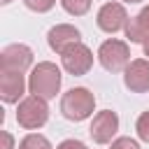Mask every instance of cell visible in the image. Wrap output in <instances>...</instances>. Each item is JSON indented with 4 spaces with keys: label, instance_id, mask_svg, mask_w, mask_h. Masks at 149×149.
<instances>
[{
    "label": "cell",
    "instance_id": "cell-1",
    "mask_svg": "<svg viewBox=\"0 0 149 149\" xmlns=\"http://www.w3.org/2000/svg\"><path fill=\"white\" fill-rule=\"evenodd\" d=\"M61 81H63L61 68L56 63H51V61H42L37 65H33V70L28 74V91L33 95L51 100L61 91Z\"/></svg>",
    "mask_w": 149,
    "mask_h": 149
},
{
    "label": "cell",
    "instance_id": "cell-2",
    "mask_svg": "<svg viewBox=\"0 0 149 149\" xmlns=\"http://www.w3.org/2000/svg\"><path fill=\"white\" fill-rule=\"evenodd\" d=\"M93 109H95V95L84 86L70 88L61 98V112L68 121H84L93 114Z\"/></svg>",
    "mask_w": 149,
    "mask_h": 149
},
{
    "label": "cell",
    "instance_id": "cell-3",
    "mask_svg": "<svg viewBox=\"0 0 149 149\" xmlns=\"http://www.w3.org/2000/svg\"><path fill=\"white\" fill-rule=\"evenodd\" d=\"M16 121L21 128L26 130H37L42 128L47 121H49V105H47V98H40V95H28L23 98L21 102H16Z\"/></svg>",
    "mask_w": 149,
    "mask_h": 149
},
{
    "label": "cell",
    "instance_id": "cell-4",
    "mask_svg": "<svg viewBox=\"0 0 149 149\" xmlns=\"http://www.w3.org/2000/svg\"><path fill=\"white\" fill-rule=\"evenodd\" d=\"M98 61H100V65H102L107 72H121V70H126L128 63H130V49H128V44H126L123 40L109 37V40H105V42L100 44V49H98Z\"/></svg>",
    "mask_w": 149,
    "mask_h": 149
},
{
    "label": "cell",
    "instance_id": "cell-5",
    "mask_svg": "<svg viewBox=\"0 0 149 149\" xmlns=\"http://www.w3.org/2000/svg\"><path fill=\"white\" fill-rule=\"evenodd\" d=\"M61 56V65L68 74H74V77H81L86 74L91 68H93V51L84 44V42H74L70 44Z\"/></svg>",
    "mask_w": 149,
    "mask_h": 149
},
{
    "label": "cell",
    "instance_id": "cell-6",
    "mask_svg": "<svg viewBox=\"0 0 149 149\" xmlns=\"http://www.w3.org/2000/svg\"><path fill=\"white\" fill-rule=\"evenodd\" d=\"M95 23L102 33H119V30H126L128 26V12L123 7V2H105L100 9H98V16H95Z\"/></svg>",
    "mask_w": 149,
    "mask_h": 149
},
{
    "label": "cell",
    "instance_id": "cell-7",
    "mask_svg": "<svg viewBox=\"0 0 149 149\" xmlns=\"http://www.w3.org/2000/svg\"><path fill=\"white\" fill-rule=\"evenodd\" d=\"M33 65V49L26 44H9L0 54V70L9 72H26Z\"/></svg>",
    "mask_w": 149,
    "mask_h": 149
},
{
    "label": "cell",
    "instance_id": "cell-8",
    "mask_svg": "<svg viewBox=\"0 0 149 149\" xmlns=\"http://www.w3.org/2000/svg\"><path fill=\"white\" fill-rule=\"evenodd\" d=\"M116 130H119V116L112 109L98 112L93 116V121H91V128H88V133H91L95 144H109L112 137L116 135Z\"/></svg>",
    "mask_w": 149,
    "mask_h": 149
},
{
    "label": "cell",
    "instance_id": "cell-9",
    "mask_svg": "<svg viewBox=\"0 0 149 149\" xmlns=\"http://www.w3.org/2000/svg\"><path fill=\"white\" fill-rule=\"evenodd\" d=\"M26 74L23 72H9V70H0V98L7 105L21 102L23 93H26Z\"/></svg>",
    "mask_w": 149,
    "mask_h": 149
},
{
    "label": "cell",
    "instance_id": "cell-10",
    "mask_svg": "<svg viewBox=\"0 0 149 149\" xmlns=\"http://www.w3.org/2000/svg\"><path fill=\"white\" fill-rule=\"evenodd\" d=\"M123 84L133 93L149 91V58H135L123 70Z\"/></svg>",
    "mask_w": 149,
    "mask_h": 149
},
{
    "label": "cell",
    "instance_id": "cell-11",
    "mask_svg": "<svg viewBox=\"0 0 149 149\" xmlns=\"http://www.w3.org/2000/svg\"><path fill=\"white\" fill-rule=\"evenodd\" d=\"M47 42H49V49H51V51L63 54L70 44L81 42V33H79V28H74L72 23H56V26L47 33Z\"/></svg>",
    "mask_w": 149,
    "mask_h": 149
},
{
    "label": "cell",
    "instance_id": "cell-12",
    "mask_svg": "<svg viewBox=\"0 0 149 149\" xmlns=\"http://www.w3.org/2000/svg\"><path fill=\"white\" fill-rule=\"evenodd\" d=\"M126 37L128 42H135V44H144L149 40V5L142 7L133 19H128Z\"/></svg>",
    "mask_w": 149,
    "mask_h": 149
},
{
    "label": "cell",
    "instance_id": "cell-13",
    "mask_svg": "<svg viewBox=\"0 0 149 149\" xmlns=\"http://www.w3.org/2000/svg\"><path fill=\"white\" fill-rule=\"evenodd\" d=\"M19 149H54V147H51V142H49L44 135H40V133H28V135L19 142Z\"/></svg>",
    "mask_w": 149,
    "mask_h": 149
},
{
    "label": "cell",
    "instance_id": "cell-14",
    "mask_svg": "<svg viewBox=\"0 0 149 149\" xmlns=\"http://www.w3.org/2000/svg\"><path fill=\"white\" fill-rule=\"evenodd\" d=\"M91 2L93 0H61V7L72 16H84L91 9Z\"/></svg>",
    "mask_w": 149,
    "mask_h": 149
},
{
    "label": "cell",
    "instance_id": "cell-15",
    "mask_svg": "<svg viewBox=\"0 0 149 149\" xmlns=\"http://www.w3.org/2000/svg\"><path fill=\"white\" fill-rule=\"evenodd\" d=\"M135 130H137V137H140L142 142L149 144V109L142 112V114L137 116V121H135Z\"/></svg>",
    "mask_w": 149,
    "mask_h": 149
},
{
    "label": "cell",
    "instance_id": "cell-16",
    "mask_svg": "<svg viewBox=\"0 0 149 149\" xmlns=\"http://www.w3.org/2000/svg\"><path fill=\"white\" fill-rule=\"evenodd\" d=\"M23 5H26L30 12L44 14V12H49V9L56 5V0H23Z\"/></svg>",
    "mask_w": 149,
    "mask_h": 149
},
{
    "label": "cell",
    "instance_id": "cell-17",
    "mask_svg": "<svg viewBox=\"0 0 149 149\" xmlns=\"http://www.w3.org/2000/svg\"><path fill=\"white\" fill-rule=\"evenodd\" d=\"M109 149H140V144L133 137H116V140H112Z\"/></svg>",
    "mask_w": 149,
    "mask_h": 149
},
{
    "label": "cell",
    "instance_id": "cell-18",
    "mask_svg": "<svg viewBox=\"0 0 149 149\" xmlns=\"http://www.w3.org/2000/svg\"><path fill=\"white\" fill-rule=\"evenodd\" d=\"M56 149H88V147H86L81 140H63Z\"/></svg>",
    "mask_w": 149,
    "mask_h": 149
},
{
    "label": "cell",
    "instance_id": "cell-19",
    "mask_svg": "<svg viewBox=\"0 0 149 149\" xmlns=\"http://www.w3.org/2000/svg\"><path fill=\"white\" fill-rule=\"evenodd\" d=\"M0 137H2V147H0V149H14V137H12L9 130H2Z\"/></svg>",
    "mask_w": 149,
    "mask_h": 149
},
{
    "label": "cell",
    "instance_id": "cell-20",
    "mask_svg": "<svg viewBox=\"0 0 149 149\" xmlns=\"http://www.w3.org/2000/svg\"><path fill=\"white\" fill-rule=\"evenodd\" d=\"M142 49H144V56H147V58H149V40H147V42H144V44H142Z\"/></svg>",
    "mask_w": 149,
    "mask_h": 149
},
{
    "label": "cell",
    "instance_id": "cell-21",
    "mask_svg": "<svg viewBox=\"0 0 149 149\" xmlns=\"http://www.w3.org/2000/svg\"><path fill=\"white\" fill-rule=\"evenodd\" d=\"M121 2H126V5H137V2H142V0H121Z\"/></svg>",
    "mask_w": 149,
    "mask_h": 149
},
{
    "label": "cell",
    "instance_id": "cell-22",
    "mask_svg": "<svg viewBox=\"0 0 149 149\" xmlns=\"http://www.w3.org/2000/svg\"><path fill=\"white\" fill-rule=\"evenodd\" d=\"M0 2H2V5H9V2H12V0H0Z\"/></svg>",
    "mask_w": 149,
    "mask_h": 149
}]
</instances>
